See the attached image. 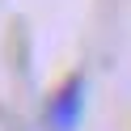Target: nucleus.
<instances>
[{
    "label": "nucleus",
    "instance_id": "1",
    "mask_svg": "<svg viewBox=\"0 0 131 131\" xmlns=\"http://www.w3.org/2000/svg\"><path fill=\"white\" fill-rule=\"evenodd\" d=\"M85 118V76H68L47 102V131H76Z\"/></svg>",
    "mask_w": 131,
    "mask_h": 131
}]
</instances>
